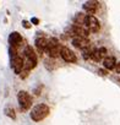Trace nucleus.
I'll return each mask as SVG.
<instances>
[{"label": "nucleus", "instance_id": "obj_1", "mask_svg": "<svg viewBox=\"0 0 120 125\" xmlns=\"http://www.w3.org/2000/svg\"><path fill=\"white\" fill-rule=\"evenodd\" d=\"M49 113H50L49 105H47L44 103H39L31 110V119L33 121H40V120L45 119L49 115Z\"/></svg>", "mask_w": 120, "mask_h": 125}, {"label": "nucleus", "instance_id": "obj_2", "mask_svg": "<svg viewBox=\"0 0 120 125\" xmlns=\"http://www.w3.org/2000/svg\"><path fill=\"white\" fill-rule=\"evenodd\" d=\"M17 101H19V105H20V109L22 112H26L31 108L32 105V97L28 92L26 91H20L17 93Z\"/></svg>", "mask_w": 120, "mask_h": 125}, {"label": "nucleus", "instance_id": "obj_3", "mask_svg": "<svg viewBox=\"0 0 120 125\" xmlns=\"http://www.w3.org/2000/svg\"><path fill=\"white\" fill-rule=\"evenodd\" d=\"M61 48H63V47L59 44L58 39L50 38V39L48 41V45H47L45 52H47V54H48L50 58H58V56L60 55V53H61Z\"/></svg>", "mask_w": 120, "mask_h": 125}, {"label": "nucleus", "instance_id": "obj_4", "mask_svg": "<svg viewBox=\"0 0 120 125\" xmlns=\"http://www.w3.org/2000/svg\"><path fill=\"white\" fill-rule=\"evenodd\" d=\"M83 25L86 26V28L91 32H98L100 30V22L98 21L97 17L94 16H91V15H87L85 17V21H83Z\"/></svg>", "mask_w": 120, "mask_h": 125}, {"label": "nucleus", "instance_id": "obj_5", "mask_svg": "<svg viewBox=\"0 0 120 125\" xmlns=\"http://www.w3.org/2000/svg\"><path fill=\"white\" fill-rule=\"evenodd\" d=\"M90 44H91V42H90L88 38L77 37V36H75V37L72 38V45H74L75 48L81 49V50H83V49H86V48H90Z\"/></svg>", "mask_w": 120, "mask_h": 125}, {"label": "nucleus", "instance_id": "obj_6", "mask_svg": "<svg viewBox=\"0 0 120 125\" xmlns=\"http://www.w3.org/2000/svg\"><path fill=\"white\" fill-rule=\"evenodd\" d=\"M61 58L66 61V62H76L77 58H76V54L68 47H63L61 48V53H60Z\"/></svg>", "mask_w": 120, "mask_h": 125}, {"label": "nucleus", "instance_id": "obj_7", "mask_svg": "<svg viewBox=\"0 0 120 125\" xmlns=\"http://www.w3.org/2000/svg\"><path fill=\"white\" fill-rule=\"evenodd\" d=\"M11 68L15 71V74H21L22 69L25 68V60L22 56H16L14 59H11Z\"/></svg>", "mask_w": 120, "mask_h": 125}, {"label": "nucleus", "instance_id": "obj_8", "mask_svg": "<svg viewBox=\"0 0 120 125\" xmlns=\"http://www.w3.org/2000/svg\"><path fill=\"white\" fill-rule=\"evenodd\" d=\"M9 43H10V47L11 48H16L22 43V37L19 32H11L10 36H9Z\"/></svg>", "mask_w": 120, "mask_h": 125}, {"label": "nucleus", "instance_id": "obj_9", "mask_svg": "<svg viewBox=\"0 0 120 125\" xmlns=\"http://www.w3.org/2000/svg\"><path fill=\"white\" fill-rule=\"evenodd\" d=\"M97 9H98V3L97 1H87V3L83 4V10L91 16H93L96 14Z\"/></svg>", "mask_w": 120, "mask_h": 125}, {"label": "nucleus", "instance_id": "obj_10", "mask_svg": "<svg viewBox=\"0 0 120 125\" xmlns=\"http://www.w3.org/2000/svg\"><path fill=\"white\" fill-rule=\"evenodd\" d=\"M103 65L107 70H113L116 66V59L114 56H105L103 60Z\"/></svg>", "mask_w": 120, "mask_h": 125}, {"label": "nucleus", "instance_id": "obj_11", "mask_svg": "<svg viewBox=\"0 0 120 125\" xmlns=\"http://www.w3.org/2000/svg\"><path fill=\"white\" fill-rule=\"evenodd\" d=\"M25 56L27 58V61H33V62H37V55L33 50V48L31 45H27L25 48V52H23Z\"/></svg>", "mask_w": 120, "mask_h": 125}, {"label": "nucleus", "instance_id": "obj_12", "mask_svg": "<svg viewBox=\"0 0 120 125\" xmlns=\"http://www.w3.org/2000/svg\"><path fill=\"white\" fill-rule=\"evenodd\" d=\"M107 53V50L104 48H100V49H93L92 52V55H91V59H93L94 61H100L104 56V54Z\"/></svg>", "mask_w": 120, "mask_h": 125}, {"label": "nucleus", "instance_id": "obj_13", "mask_svg": "<svg viewBox=\"0 0 120 125\" xmlns=\"http://www.w3.org/2000/svg\"><path fill=\"white\" fill-rule=\"evenodd\" d=\"M34 43H36V47H37L38 52H39V53H43V52L47 49V45H48V39H45V38L40 37V38H37Z\"/></svg>", "mask_w": 120, "mask_h": 125}, {"label": "nucleus", "instance_id": "obj_14", "mask_svg": "<svg viewBox=\"0 0 120 125\" xmlns=\"http://www.w3.org/2000/svg\"><path fill=\"white\" fill-rule=\"evenodd\" d=\"M4 113H5L9 118H11L12 120L16 119V113H15V109H14L12 107H6V108L4 109Z\"/></svg>", "mask_w": 120, "mask_h": 125}, {"label": "nucleus", "instance_id": "obj_15", "mask_svg": "<svg viewBox=\"0 0 120 125\" xmlns=\"http://www.w3.org/2000/svg\"><path fill=\"white\" fill-rule=\"evenodd\" d=\"M82 52H83V58H85V59H88V58H91V55H92V52H93V49L86 48V49H83Z\"/></svg>", "mask_w": 120, "mask_h": 125}, {"label": "nucleus", "instance_id": "obj_16", "mask_svg": "<svg viewBox=\"0 0 120 125\" xmlns=\"http://www.w3.org/2000/svg\"><path fill=\"white\" fill-rule=\"evenodd\" d=\"M22 23H23V27H25V28H30V27H31V25H30L27 21H23Z\"/></svg>", "mask_w": 120, "mask_h": 125}, {"label": "nucleus", "instance_id": "obj_17", "mask_svg": "<svg viewBox=\"0 0 120 125\" xmlns=\"http://www.w3.org/2000/svg\"><path fill=\"white\" fill-rule=\"evenodd\" d=\"M31 22H32V23H34V25H38V23H39V20H38V19H32V20H31Z\"/></svg>", "mask_w": 120, "mask_h": 125}, {"label": "nucleus", "instance_id": "obj_18", "mask_svg": "<svg viewBox=\"0 0 120 125\" xmlns=\"http://www.w3.org/2000/svg\"><path fill=\"white\" fill-rule=\"evenodd\" d=\"M115 70H116V73H118V74H120V62H119V64H116Z\"/></svg>", "mask_w": 120, "mask_h": 125}, {"label": "nucleus", "instance_id": "obj_19", "mask_svg": "<svg viewBox=\"0 0 120 125\" xmlns=\"http://www.w3.org/2000/svg\"><path fill=\"white\" fill-rule=\"evenodd\" d=\"M98 74L104 76V75H107V71H105V70H98Z\"/></svg>", "mask_w": 120, "mask_h": 125}, {"label": "nucleus", "instance_id": "obj_20", "mask_svg": "<svg viewBox=\"0 0 120 125\" xmlns=\"http://www.w3.org/2000/svg\"><path fill=\"white\" fill-rule=\"evenodd\" d=\"M119 81H120V79H119Z\"/></svg>", "mask_w": 120, "mask_h": 125}]
</instances>
